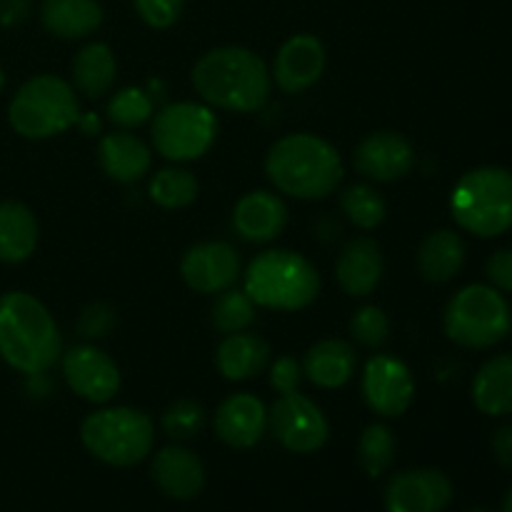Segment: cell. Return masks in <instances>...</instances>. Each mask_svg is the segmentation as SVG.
<instances>
[{"label": "cell", "instance_id": "6da1fadb", "mask_svg": "<svg viewBox=\"0 0 512 512\" xmlns=\"http://www.w3.org/2000/svg\"><path fill=\"white\" fill-rule=\"evenodd\" d=\"M193 88L205 105L230 113H255L268 103L273 78L253 50L223 45L208 50L195 63Z\"/></svg>", "mask_w": 512, "mask_h": 512}, {"label": "cell", "instance_id": "7a4b0ae2", "mask_svg": "<svg viewBox=\"0 0 512 512\" xmlns=\"http://www.w3.org/2000/svg\"><path fill=\"white\" fill-rule=\"evenodd\" d=\"M265 173L290 198L323 200L343 183L345 168L328 140L313 133H293L268 150Z\"/></svg>", "mask_w": 512, "mask_h": 512}, {"label": "cell", "instance_id": "3957f363", "mask_svg": "<svg viewBox=\"0 0 512 512\" xmlns=\"http://www.w3.org/2000/svg\"><path fill=\"white\" fill-rule=\"evenodd\" d=\"M63 353L50 310L23 290L0 295V358L25 375H40Z\"/></svg>", "mask_w": 512, "mask_h": 512}, {"label": "cell", "instance_id": "277c9868", "mask_svg": "<svg viewBox=\"0 0 512 512\" xmlns=\"http://www.w3.org/2000/svg\"><path fill=\"white\" fill-rule=\"evenodd\" d=\"M245 293L260 308L303 310L318 298L320 275L305 255L265 250L245 270Z\"/></svg>", "mask_w": 512, "mask_h": 512}, {"label": "cell", "instance_id": "5b68a950", "mask_svg": "<svg viewBox=\"0 0 512 512\" xmlns=\"http://www.w3.org/2000/svg\"><path fill=\"white\" fill-rule=\"evenodd\" d=\"M455 223L478 238H498L512 228V173L478 168L465 173L450 198Z\"/></svg>", "mask_w": 512, "mask_h": 512}, {"label": "cell", "instance_id": "8992f818", "mask_svg": "<svg viewBox=\"0 0 512 512\" xmlns=\"http://www.w3.org/2000/svg\"><path fill=\"white\" fill-rule=\"evenodd\" d=\"M80 440L100 463L130 468L153 453L155 428L143 410L118 405L90 413L80 425Z\"/></svg>", "mask_w": 512, "mask_h": 512}, {"label": "cell", "instance_id": "52a82bcc", "mask_svg": "<svg viewBox=\"0 0 512 512\" xmlns=\"http://www.w3.org/2000/svg\"><path fill=\"white\" fill-rule=\"evenodd\" d=\"M80 118L75 88L58 75H35L10 100L8 120L23 138L43 140L65 133Z\"/></svg>", "mask_w": 512, "mask_h": 512}, {"label": "cell", "instance_id": "ba28073f", "mask_svg": "<svg viewBox=\"0 0 512 512\" xmlns=\"http://www.w3.org/2000/svg\"><path fill=\"white\" fill-rule=\"evenodd\" d=\"M443 325L448 338L460 348L485 350L503 343L512 328V313L500 290L475 283L450 298Z\"/></svg>", "mask_w": 512, "mask_h": 512}, {"label": "cell", "instance_id": "9c48e42d", "mask_svg": "<svg viewBox=\"0 0 512 512\" xmlns=\"http://www.w3.org/2000/svg\"><path fill=\"white\" fill-rule=\"evenodd\" d=\"M153 145L165 160L173 163H188L198 160L213 148L218 135V118L213 115L210 105L205 103H170L155 115Z\"/></svg>", "mask_w": 512, "mask_h": 512}, {"label": "cell", "instance_id": "30bf717a", "mask_svg": "<svg viewBox=\"0 0 512 512\" xmlns=\"http://www.w3.org/2000/svg\"><path fill=\"white\" fill-rule=\"evenodd\" d=\"M268 428L285 450L298 455L315 453L328 443L330 423L323 410L300 393L280 395L268 413Z\"/></svg>", "mask_w": 512, "mask_h": 512}, {"label": "cell", "instance_id": "8fae6325", "mask_svg": "<svg viewBox=\"0 0 512 512\" xmlns=\"http://www.w3.org/2000/svg\"><path fill=\"white\" fill-rule=\"evenodd\" d=\"M363 398L375 415L400 418L415 398L413 373L393 355H373L363 373Z\"/></svg>", "mask_w": 512, "mask_h": 512}, {"label": "cell", "instance_id": "7c38bea8", "mask_svg": "<svg viewBox=\"0 0 512 512\" xmlns=\"http://www.w3.org/2000/svg\"><path fill=\"white\" fill-rule=\"evenodd\" d=\"M63 375L75 395L95 405L110 403L120 390V370L115 360L88 343L75 345L63 355Z\"/></svg>", "mask_w": 512, "mask_h": 512}, {"label": "cell", "instance_id": "4fadbf2b", "mask_svg": "<svg viewBox=\"0 0 512 512\" xmlns=\"http://www.w3.org/2000/svg\"><path fill=\"white\" fill-rule=\"evenodd\" d=\"M353 165L363 178L393 183L415 168V148L403 133L378 130L360 140L353 153Z\"/></svg>", "mask_w": 512, "mask_h": 512}, {"label": "cell", "instance_id": "5bb4252c", "mask_svg": "<svg viewBox=\"0 0 512 512\" xmlns=\"http://www.w3.org/2000/svg\"><path fill=\"white\" fill-rule=\"evenodd\" d=\"M453 500L448 475L433 468L405 470L390 478L385 488L388 512H443Z\"/></svg>", "mask_w": 512, "mask_h": 512}, {"label": "cell", "instance_id": "9a60e30c", "mask_svg": "<svg viewBox=\"0 0 512 512\" xmlns=\"http://www.w3.org/2000/svg\"><path fill=\"white\" fill-rule=\"evenodd\" d=\"M185 285L200 295H218L233 288L240 275V260L233 245L198 243L180 260Z\"/></svg>", "mask_w": 512, "mask_h": 512}, {"label": "cell", "instance_id": "2e32d148", "mask_svg": "<svg viewBox=\"0 0 512 512\" xmlns=\"http://www.w3.org/2000/svg\"><path fill=\"white\" fill-rule=\"evenodd\" d=\"M325 70V48L315 35L300 33L280 45L273 63V75L283 93L298 95L313 88Z\"/></svg>", "mask_w": 512, "mask_h": 512}, {"label": "cell", "instance_id": "e0dca14e", "mask_svg": "<svg viewBox=\"0 0 512 512\" xmlns=\"http://www.w3.org/2000/svg\"><path fill=\"white\" fill-rule=\"evenodd\" d=\"M268 430V410L250 393H235L215 410V435L228 448L248 450L263 440Z\"/></svg>", "mask_w": 512, "mask_h": 512}, {"label": "cell", "instance_id": "ac0fdd59", "mask_svg": "<svg viewBox=\"0 0 512 512\" xmlns=\"http://www.w3.org/2000/svg\"><path fill=\"white\" fill-rule=\"evenodd\" d=\"M155 485L160 493L173 500H193L205 488V468L193 450L183 445H168L155 453L150 465Z\"/></svg>", "mask_w": 512, "mask_h": 512}, {"label": "cell", "instance_id": "d6986e66", "mask_svg": "<svg viewBox=\"0 0 512 512\" xmlns=\"http://www.w3.org/2000/svg\"><path fill=\"white\" fill-rule=\"evenodd\" d=\"M383 250L373 238H353L338 255L335 278L350 298H368L383 280Z\"/></svg>", "mask_w": 512, "mask_h": 512}, {"label": "cell", "instance_id": "ffe728a7", "mask_svg": "<svg viewBox=\"0 0 512 512\" xmlns=\"http://www.w3.org/2000/svg\"><path fill=\"white\" fill-rule=\"evenodd\" d=\"M288 223V208L283 198L268 190H253L243 195L233 210V228L248 243H270L283 233Z\"/></svg>", "mask_w": 512, "mask_h": 512}, {"label": "cell", "instance_id": "44dd1931", "mask_svg": "<svg viewBox=\"0 0 512 512\" xmlns=\"http://www.w3.org/2000/svg\"><path fill=\"white\" fill-rule=\"evenodd\" d=\"M98 163L115 183H135L145 178L153 163V153L140 138L128 130L110 133L98 145Z\"/></svg>", "mask_w": 512, "mask_h": 512}, {"label": "cell", "instance_id": "7402d4cb", "mask_svg": "<svg viewBox=\"0 0 512 512\" xmlns=\"http://www.w3.org/2000/svg\"><path fill=\"white\" fill-rule=\"evenodd\" d=\"M358 368V355L348 340L325 338L315 343L313 348L305 353L303 360V375L318 388L335 390L343 388Z\"/></svg>", "mask_w": 512, "mask_h": 512}, {"label": "cell", "instance_id": "603a6c76", "mask_svg": "<svg viewBox=\"0 0 512 512\" xmlns=\"http://www.w3.org/2000/svg\"><path fill=\"white\" fill-rule=\"evenodd\" d=\"M270 363V348L263 338L253 333L225 335L223 343L215 350V365L220 375L233 383L258 378Z\"/></svg>", "mask_w": 512, "mask_h": 512}, {"label": "cell", "instance_id": "cb8c5ba5", "mask_svg": "<svg viewBox=\"0 0 512 512\" xmlns=\"http://www.w3.org/2000/svg\"><path fill=\"white\" fill-rule=\"evenodd\" d=\"M40 23L55 38L80 40L100 28L103 8L98 0H43Z\"/></svg>", "mask_w": 512, "mask_h": 512}, {"label": "cell", "instance_id": "d4e9b609", "mask_svg": "<svg viewBox=\"0 0 512 512\" xmlns=\"http://www.w3.org/2000/svg\"><path fill=\"white\" fill-rule=\"evenodd\" d=\"M38 245V220L28 205L18 200H0V260L23 263Z\"/></svg>", "mask_w": 512, "mask_h": 512}, {"label": "cell", "instance_id": "484cf974", "mask_svg": "<svg viewBox=\"0 0 512 512\" xmlns=\"http://www.w3.org/2000/svg\"><path fill=\"white\" fill-rule=\"evenodd\" d=\"M465 265V243L453 230H435L420 243L418 270L428 283H450Z\"/></svg>", "mask_w": 512, "mask_h": 512}, {"label": "cell", "instance_id": "4316f807", "mask_svg": "<svg viewBox=\"0 0 512 512\" xmlns=\"http://www.w3.org/2000/svg\"><path fill=\"white\" fill-rule=\"evenodd\" d=\"M473 403L480 413L512 415V355H495L473 380Z\"/></svg>", "mask_w": 512, "mask_h": 512}, {"label": "cell", "instance_id": "83f0119b", "mask_svg": "<svg viewBox=\"0 0 512 512\" xmlns=\"http://www.w3.org/2000/svg\"><path fill=\"white\" fill-rule=\"evenodd\" d=\"M118 63L110 45L88 43L78 50L73 60V88L85 98H103L113 90Z\"/></svg>", "mask_w": 512, "mask_h": 512}, {"label": "cell", "instance_id": "f1b7e54d", "mask_svg": "<svg viewBox=\"0 0 512 512\" xmlns=\"http://www.w3.org/2000/svg\"><path fill=\"white\" fill-rule=\"evenodd\" d=\"M198 190V180L185 168L158 170L148 185L150 200L165 210L188 208L198 198Z\"/></svg>", "mask_w": 512, "mask_h": 512}, {"label": "cell", "instance_id": "f546056e", "mask_svg": "<svg viewBox=\"0 0 512 512\" xmlns=\"http://www.w3.org/2000/svg\"><path fill=\"white\" fill-rule=\"evenodd\" d=\"M340 210L360 230H375L388 215V205H385L383 195L368 183L350 185L340 195Z\"/></svg>", "mask_w": 512, "mask_h": 512}, {"label": "cell", "instance_id": "4dcf8cb0", "mask_svg": "<svg viewBox=\"0 0 512 512\" xmlns=\"http://www.w3.org/2000/svg\"><path fill=\"white\" fill-rule=\"evenodd\" d=\"M358 458L370 478H380L395 460V435L388 425L373 423L363 430L358 440Z\"/></svg>", "mask_w": 512, "mask_h": 512}, {"label": "cell", "instance_id": "1f68e13d", "mask_svg": "<svg viewBox=\"0 0 512 512\" xmlns=\"http://www.w3.org/2000/svg\"><path fill=\"white\" fill-rule=\"evenodd\" d=\"M213 328L223 335L243 333L255 323V303L248 298L245 290H223L218 293L213 310H210Z\"/></svg>", "mask_w": 512, "mask_h": 512}, {"label": "cell", "instance_id": "d6a6232c", "mask_svg": "<svg viewBox=\"0 0 512 512\" xmlns=\"http://www.w3.org/2000/svg\"><path fill=\"white\" fill-rule=\"evenodd\" d=\"M153 115V98L143 88H123L110 98L108 118L118 128L130 130L148 123Z\"/></svg>", "mask_w": 512, "mask_h": 512}, {"label": "cell", "instance_id": "836d02e7", "mask_svg": "<svg viewBox=\"0 0 512 512\" xmlns=\"http://www.w3.org/2000/svg\"><path fill=\"white\" fill-rule=\"evenodd\" d=\"M165 435L173 440H190L203 430L205 425V410L203 405L195 400L180 398L165 408L163 418H160Z\"/></svg>", "mask_w": 512, "mask_h": 512}, {"label": "cell", "instance_id": "e575fe53", "mask_svg": "<svg viewBox=\"0 0 512 512\" xmlns=\"http://www.w3.org/2000/svg\"><path fill=\"white\" fill-rule=\"evenodd\" d=\"M350 335L365 348H380V345L388 343L390 335L388 315L378 305H363L350 318Z\"/></svg>", "mask_w": 512, "mask_h": 512}, {"label": "cell", "instance_id": "d590c367", "mask_svg": "<svg viewBox=\"0 0 512 512\" xmlns=\"http://www.w3.org/2000/svg\"><path fill=\"white\" fill-rule=\"evenodd\" d=\"M115 310L108 303H90L78 318V335L83 340H100L115 328Z\"/></svg>", "mask_w": 512, "mask_h": 512}, {"label": "cell", "instance_id": "8d00e7d4", "mask_svg": "<svg viewBox=\"0 0 512 512\" xmlns=\"http://www.w3.org/2000/svg\"><path fill=\"white\" fill-rule=\"evenodd\" d=\"M135 10L150 28L165 30L178 23L185 0H133Z\"/></svg>", "mask_w": 512, "mask_h": 512}, {"label": "cell", "instance_id": "74e56055", "mask_svg": "<svg viewBox=\"0 0 512 512\" xmlns=\"http://www.w3.org/2000/svg\"><path fill=\"white\" fill-rule=\"evenodd\" d=\"M303 380V365L293 355H283L270 365V388L280 395L298 393V385Z\"/></svg>", "mask_w": 512, "mask_h": 512}, {"label": "cell", "instance_id": "f35d334b", "mask_svg": "<svg viewBox=\"0 0 512 512\" xmlns=\"http://www.w3.org/2000/svg\"><path fill=\"white\" fill-rule=\"evenodd\" d=\"M485 275L500 293H512V248L498 250L485 263Z\"/></svg>", "mask_w": 512, "mask_h": 512}, {"label": "cell", "instance_id": "ab89813d", "mask_svg": "<svg viewBox=\"0 0 512 512\" xmlns=\"http://www.w3.org/2000/svg\"><path fill=\"white\" fill-rule=\"evenodd\" d=\"M30 15V0H0V25L15 28Z\"/></svg>", "mask_w": 512, "mask_h": 512}, {"label": "cell", "instance_id": "60d3db41", "mask_svg": "<svg viewBox=\"0 0 512 512\" xmlns=\"http://www.w3.org/2000/svg\"><path fill=\"white\" fill-rule=\"evenodd\" d=\"M493 455L503 468H512V425H500L495 430Z\"/></svg>", "mask_w": 512, "mask_h": 512}, {"label": "cell", "instance_id": "b9f144b4", "mask_svg": "<svg viewBox=\"0 0 512 512\" xmlns=\"http://www.w3.org/2000/svg\"><path fill=\"white\" fill-rule=\"evenodd\" d=\"M503 512H512V488L508 490V495H505L503 500Z\"/></svg>", "mask_w": 512, "mask_h": 512}, {"label": "cell", "instance_id": "7bdbcfd3", "mask_svg": "<svg viewBox=\"0 0 512 512\" xmlns=\"http://www.w3.org/2000/svg\"><path fill=\"white\" fill-rule=\"evenodd\" d=\"M3 85H5V73H3V68H0V90H3Z\"/></svg>", "mask_w": 512, "mask_h": 512}, {"label": "cell", "instance_id": "ee69618b", "mask_svg": "<svg viewBox=\"0 0 512 512\" xmlns=\"http://www.w3.org/2000/svg\"><path fill=\"white\" fill-rule=\"evenodd\" d=\"M468 512H488V510H483V508H475V510H468Z\"/></svg>", "mask_w": 512, "mask_h": 512}]
</instances>
